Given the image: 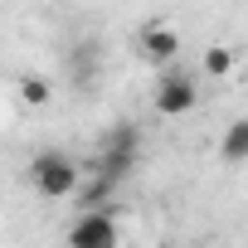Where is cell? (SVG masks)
<instances>
[{
    "label": "cell",
    "instance_id": "obj_1",
    "mask_svg": "<svg viewBox=\"0 0 248 248\" xmlns=\"http://www.w3.org/2000/svg\"><path fill=\"white\" fill-rule=\"evenodd\" d=\"M30 185L44 200H68V195H78V166L63 151H39L30 161Z\"/></svg>",
    "mask_w": 248,
    "mask_h": 248
},
{
    "label": "cell",
    "instance_id": "obj_2",
    "mask_svg": "<svg viewBox=\"0 0 248 248\" xmlns=\"http://www.w3.org/2000/svg\"><path fill=\"white\" fill-rule=\"evenodd\" d=\"M195 102H200L195 78L180 73V68H170V73L161 78V88H156V112H161V117H185V112H195Z\"/></svg>",
    "mask_w": 248,
    "mask_h": 248
},
{
    "label": "cell",
    "instance_id": "obj_3",
    "mask_svg": "<svg viewBox=\"0 0 248 248\" xmlns=\"http://www.w3.org/2000/svg\"><path fill=\"white\" fill-rule=\"evenodd\" d=\"M63 243H68V248H117V219H112V209H102V214H78V224L68 229Z\"/></svg>",
    "mask_w": 248,
    "mask_h": 248
},
{
    "label": "cell",
    "instance_id": "obj_4",
    "mask_svg": "<svg viewBox=\"0 0 248 248\" xmlns=\"http://www.w3.org/2000/svg\"><path fill=\"white\" fill-rule=\"evenodd\" d=\"M137 49H141V59L146 63H175L180 59V34L170 30V25H161V20H151L146 30H141V39H137Z\"/></svg>",
    "mask_w": 248,
    "mask_h": 248
},
{
    "label": "cell",
    "instance_id": "obj_5",
    "mask_svg": "<svg viewBox=\"0 0 248 248\" xmlns=\"http://www.w3.org/2000/svg\"><path fill=\"white\" fill-rule=\"evenodd\" d=\"M102 59V49H97V39H83V44H73V54H68V78L78 83V88H93V78H97V63Z\"/></svg>",
    "mask_w": 248,
    "mask_h": 248
},
{
    "label": "cell",
    "instance_id": "obj_6",
    "mask_svg": "<svg viewBox=\"0 0 248 248\" xmlns=\"http://www.w3.org/2000/svg\"><path fill=\"white\" fill-rule=\"evenodd\" d=\"M112 195H117V180H107V175H93L88 185H78V195H73V200H78V209H83V214H102Z\"/></svg>",
    "mask_w": 248,
    "mask_h": 248
},
{
    "label": "cell",
    "instance_id": "obj_7",
    "mask_svg": "<svg viewBox=\"0 0 248 248\" xmlns=\"http://www.w3.org/2000/svg\"><path fill=\"white\" fill-rule=\"evenodd\" d=\"M97 151H141V132L132 122H117V127H107L97 137Z\"/></svg>",
    "mask_w": 248,
    "mask_h": 248
},
{
    "label": "cell",
    "instance_id": "obj_8",
    "mask_svg": "<svg viewBox=\"0 0 248 248\" xmlns=\"http://www.w3.org/2000/svg\"><path fill=\"white\" fill-rule=\"evenodd\" d=\"M137 156L141 151H97V175H107V180H127L132 175V166H137Z\"/></svg>",
    "mask_w": 248,
    "mask_h": 248
},
{
    "label": "cell",
    "instance_id": "obj_9",
    "mask_svg": "<svg viewBox=\"0 0 248 248\" xmlns=\"http://www.w3.org/2000/svg\"><path fill=\"white\" fill-rule=\"evenodd\" d=\"M219 156H224L229 166L248 161V117H243V122H233V127L224 132V141H219Z\"/></svg>",
    "mask_w": 248,
    "mask_h": 248
},
{
    "label": "cell",
    "instance_id": "obj_10",
    "mask_svg": "<svg viewBox=\"0 0 248 248\" xmlns=\"http://www.w3.org/2000/svg\"><path fill=\"white\" fill-rule=\"evenodd\" d=\"M200 68H204L209 78H229V73H233V49L209 44V49H204V59H200Z\"/></svg>",
    "mask_w": 248,
    "mask_h": 248
},
{
    "label": "cell",
    "instance_id": "obj_11",
    "mask_svg": "<svg viewBox=\"0 0 248 248\" xmlns=\"http://www.w3.org/2000/svg\"><path fill=\"white\" fill-rule=\"evenodd\" d=\"M49 97H54V88H49L44 78H34V73L20 78V102H25V107H44Z\"/></svg>",
    "mask_w": 248,
    "mask_h": 248
}]
</instances>
